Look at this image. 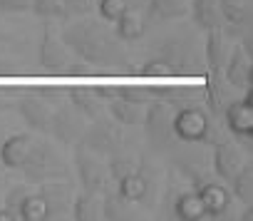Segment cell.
Wrapping results in <instances>:
<instances>
[{
  "mask_svg": "<svg viewBox=\"0 0 253 221\" xmlns=\"http://www.w3.org/2000/svg\"><path fill=\"white\" fill-rule=\"evenodd\" d=\"M233 45H236V40L228 38V33L223 28L206 30V40H204V47H201L206 70H223V65H226Z\"/></svg>",
  "mask_w": 253,
  "mask_h": 221,
  "instance_id": "e0dca14e",
  "label": "cell"
},
{
  "mask_svg": "<svg viewBox=\"0 0 253 221\" xmlns=\"http://www.w3.org/2000/svg\"><path fill=\"white\" fill-rule=\"evenodd\" d=\"M189 13V0H147L142 15L147 28H157L171 20H179Z\"/></svg>",
  "mask_w": 253,
  "mask_h": 221,
  "instance_id": "d6986e66",
  "label": "cell"
},
{
  "mask_svg": "<svg viewBox=\"0 0 253 221\" xmlns=\"http://www.w3.org/2000/svg\"><path fill=\"white\" fill-rule=\"evenodd\" d=\"M75 147V154H72V162H75V174L80 179V186L84 191H107V184H109V169H107V162L80 147V144H72Z\"/></svg>",
  "mask_w": 253,
  "mask_h": 221,
  "instance_id": "9c48e42d",
  "label": "cell"
},
{
  "mask_svg": "<svg viewBox=\"0 0 253 221\" xmlns=\"http://www.w3.org/2000/svg\"><path fill=\"white\" fill-rule=\"evenodd\" d=\"M206 65L201 47L194 35L174 33L164 38L154 52L139 65L137 75L147 80H176V77H204Z\"/></svg>",
  "mask_w": 253,
  "mask_h": 221,
  "instance_id": "7a4b0ae2",
  "label": "cell"
},
{
  "mask_svg": "<svg viewBox=\"0 0 253 221\" xmlns=\"http://www.w3.org/2000/svg\"><path fill=\"white\" fill-rule=\"evenodd\" d=\"M87 127V120L77 112V109L70 104V102H62L52 109V115H50V130L47 134L60 142V144H77V139L82 137Z\"/></svg>",
  "mask_w": 253,
  "mask_h": 221,
  "instance_id": "8fae6325",
  "label": "cell"
},
{
  "mask_svg": "<svg viewBox=\"0 0 253 221\" xmlns=\"http://www.w3.org/2000/svg\"><path fill=\"white\" fill-rule=\"evenodd\" d=\"M117 181V191L132 204H142V206H149L154 201V191H157V181H154V174L147 169V164H137L134 169L124 172Z\"/></svg>",
  "mask_w": 253,
  "mask_h": 221,
  "instance_id": "30bf717a",
  "label": "cell"
},
{
  "mask_svg": "<svg viewBox=\"0 0 253 221\" xmlns=\"http://www.w3.org/2000/svg\"><path fill=\"white\" fill-rule=\"evenodd\" d=\"M218 10L223 20L221 28L233 40H238V35L253 23V0H218Z\"/></svg>",
  "mask_w": 253,
  "mask_h": 221,
  "instance_id": "2e32d148",
  "label": "cell"
},
{
  "mask_svg": "<svg viewBox=\"0 0 253 221\" xmlns=\"http://www.w3.org/2000/svg\"><path fill=\"white\" fill-rule=\"evenodd\" d=\"M33 142H35L33 134H10L0 144V164L5 169H20L33 149Z\"/></svg>",
  "mask_w": 253,
  "mask_h": 221,
  "instance_id": "7402d4cb",
  "label": "cell"
},
{
  "mask_svg": "<svg viewBox=\"0 0 253 221\" xmlns=\"http://www.w3.org/2000/svg\"><path fill=\"white\" fill-rule=\"evenodd\" d=\"M67 102L77 109L87 122L99 117V115H104V99H99L89 87H70L67 89Z\"/></svg>",
  "mask_w": 253,
  "mask_h": 221,
  "instance_id": "cb8c5ba5",
  "label": "cell"
},
{
  "mask_svg": "<svg viewBox=\"0 0 253 221\" xmlns=\"http://www.w3.org/2000/svg\"><path fill=\"white\" fill-rule=\"evenodd\" d=\"M10 107H15V102H13V94H10L8 89H0V112H8Z\"/></svg>",
  "mask_w": 253,
  "mask_h": 221,
  "instance_id": "e575fe53",
  "label": "cell"
},
{
  "mask_svg": "<svg viewBox=\"0 0 253 221\" xmlns=\"http://www.w3.org/2000/svg\"><path fill=\"white\" fill-rule=\"evenodd\" d=\"M23 177L28 184H45V181H55V179H65V164L60 159V154L47 144V142H33V149L28 154V159L20 167Z\"/></svg>",
  "mask_w": 253,
  "mask_h": 221,
  "instance_id": "5b68a950",
  "label": "cell"
},
{
  "mask_svg": "<svg viewBox=\"0 0 253 221\" xmlns=\"http://www.w3.org/2000/svg\"><path fill=\"white\" fill-rule=\"evenodd\" d=\"M211 147H213V174H216V179H221L223 184H228L233 179V174L243 167L246 154H243V149L236 142L223 139V137L216 139Z\"/></svg>",
  "mask_w": 253,
  "mask_h": 221,
  "instance_id": "9a60e30c",
  "label": "cell"
},
{
  "mask_svg": "<svg viewBox=\"0 0 253 221\" xmlns=\"http://www.w3.org/2000/svg\"><path fill=\"white\" fill-rule=\"evenodd\" d=\"M223 77L231 87H236L238 92L253 87V57H248L238 45H233L226 65H223Z\"/></svg>",
  "mask_w": 253,
  "mask_h": 221,
  "instance_id": "ac0fdd59",
  "label": "cell"
},
{
  "mask_svg": "<svg viewBox=\"0 0 253 221\" xmlns=\"http://www.w3.org/2000/svg\"><path fill=\"white\" fill-rule=\"evenodd\" d=\"M0 13H3V15L30 13V0H0Z\"/></svg>",
  "mask_w": 253,
  "mask_h": 221,
  "instance_id": "836d02e7",
  "label": "cell"
},
{
  "mask_svg": "<svg viewBox=\"0 0 253 221\" xmlns=\"http://www.w3.org/2000/svg\"><path fill=\"white\" fill-rule=\"evenodd\" d=\"M60 38L77 60L92 65L94 70H126L129 67V55L124 50V43L114 35L109 23L99 18L84 15V18L70 20L60 30Z\"/></svg>",
  "mask_w": 253,
  "mask_h": 221,
  "instance_id": "6da1fadb",
  "label": "cell"
},
{
  "mask_svg": "<svg viewBox=\"0 0 253 221\" xmlns=\"http://www.w3.org/2000/svg\"><path fill=\"white\" fill-rule=\"evenodd\" d=\"M70 216L75 221H97V219H102V199H99V194L97 191H84V189H82V194H75Z\"/></svg>",
  "mask_w": 253,
  "mask_h": 221,
  "instance_id": "484cf974",
  "label": "cell"
},
{
  "mask_svg": "<svg viewBox=\"0 0 253 221\" xmlns=\"http://www.w3.org/2000/svg\"><path fill=\"white\" fill-rule=\"evenodd\" d=\"M196 194L206 209V219H223L231 209H233V196L228 191V186L218 179H199L196 181Z\"/></svg>",
  "mask_w": 253,
  "mask_h": 221,
  "instance_id": "7c38bea8",
  "label": "cell"
},
{
  "mask_svg": "<svg viewBox=\"0 0 253 221\" xmlns=\"http://www.w3.org/2000/svg\"><path fill=\"white\" fill-rule=\"evenodd\" d=\"M38 194L42 196L45 201V211H47V221H57V219H65L70 216V209H72V186L62 179H55V181H45L40 184Z\"/></svg>",
  "mask_w": 253,
  "mask_h": 221,
  "instance_id": "5bb4252c",
  "label": "cell"
},
{
  "mask_svg": "<svg viewBox=\"0 0 253 221\" xmlns=\"http://www.w3.org/2000/svg\"><path fill=\"white\" fill-rule=\"evenodd\" d=\"M228 191H231L233 201H241L243 206L253 204V164L248 159L243 162V167L228 181Z\"/></svg>",
  "mask_w": 253,
  "mask_h": 221,
  "instance_id": "83f0119b",
  "label": "cell"
},
{
  "mask_svg": "<svg viewBox=\"0 0 253 221\" xmlns=\"http://www.w3.org/2000/svg\"><path fill=\"white\" fill-rule=\"evenodd\" d=\"M144 107H147V104L124 99V97H112V99L104 102L107 115H109L119 127H137V125H142V120H144Z\"/></svg>",
  "mask_w": 253,
  "mask_h": 221,
  "instance_id": "44dd1931",
  "label": "cell"
},
{
  "mask_svg": "<svg viewBox=\"0 0 253 221\" xmlns=\"http://www.w3.org/2000/svg\"><path fill=\"white\" fill-rule=\"evenodd\" d=\"M114 35L122 40V43H137L144 38L147 33V23H144V15H142V8H126L114 23Z\"/></svg>",
  "mask_w": 253,
  "mask_h": 221,
  "instance_id": "603a6c76",
  "label": "cell"
},
{
  "mask_svg": "<svg viewBox=\"0 0 253 221\" xmlns=\"http://www.w3.org/2000/svg\"><path fill=\"white\" fill-rule=\"evenodd\" d=\"M236 97H238V89L226 82L221 70H206L204 72V107L216 120H221L226 104Z\"/></svg>",
  "mask_w": 253,
  "mask_h": 221,
  "instance_id": "4fadbf2b",
  "label": "cell"
},
{
  "mask_svg": "<svg viewBox=\"0 0 253 221\" xmlns=\"http://www.w3.org/2000/svg\"><path fill=\"white\" fill-rule=\"evenodd\" d=\"M77 144L94 152V154H99V157H109L112 152H117L122 147V130L112 117L99 115V117L89 120V125L84 127Z\"/></svg>",
  "mask_w": 253,
  "mask_h": 221,
  "instance_id": "52a82bcc",
  "label": "cell"
},
{
  "mask_svg": "<svg viewBox=\"0 0 253 221\" xmlns=\"http://www.w3.org/2000/svg\"><path fill=\"white\" fill-rule=\"evenodd\" d=\"M70 62H72V52L67 50L60 33L55 30V20H45L38 43V65L50 75H62Z\"/></svg>",
  "mask_w": 253,
  "mask_h": 221,
  "instance_id": "ba28073f",
  "label": "cell"
},
{
  "mask_svg": "<svg viewBox=\"0 0 253 221\" xmlns=\"http://www.w3.org/2000/svg\"><path fill=\"white\" fill-rule=\"evenodd\" d=\"M15 216H18V221H47V211H45V201H42V196L35 191H28L23 199H20V204H18V209H15Z\"/></svg>",
  "mask_w": 253,
  "mask_h": 221,
  "instance_id": "f546056e",
  "label": "cell"
},
{
  "mask_svg": "<svg viewBox=\"0 0 253 221\" xmlns=\"http://www.w3.org/2000/svg\"><path fill=\"white\" fill-rule=\"evenodd\" d=\"M171 117H174V107L164 99H152L147 107H144V132H147V139H149V147L154 152H171L179 142L174 139V132H171Z\"/></svg>",
  "mask_w": 253,
  "mask_h": 221,
  "instance_id": "277c9868",
  "label": "cell"
},
{
  "mask_svg": "<svg viewBox=\"0 0 253 221\" xmlns=\"http://www.w3.org/2000/svg\"><path fill=\"white\" fill-rule=\"evenodd\" d=\"M30 13L35 18L45 20H62V5L60 0H30Z\"/></svg>",
  "mask_w": 253,
  "mask_h": 221,
  "instance_id": "1f68e13d",
  "label": "cell"
},
{
  "mask_svg": "<svg viewBox=\"0 0 253 221\" xmlns=\"http://www.w3.org/2000/svg\"><path fill=\"white\" fill-rule=\"evenodd\" d=\"M126 8H132L126 0H94V10H97V15H99V20H104V23H114Z\"/></svg>",
  "mask_w": 253,
  "mask_h": 221,
  "instance_id": "4dcf8cb0",
  "label": "cell"
},
{
  "mask_svg": "<svg viewBox=\"0 0 253 221\" xmlns=\"http://www.w3.org/2000/svg\"><path fill=\"white\" fill-rule=\"evenodd\" d=\"M126 3H129L132 8H144V3H147V0H126Z\"/></svg>",
  "mask_w": 253,
  "mask_h": 221,
  "instance_id": "8d00e7d4",
  "label": "cell"
},
{
  "mask_svg": "<svg viewBox=\"0 0 253 221\" xmlns=\"http://www.w3.org/2000/svg\"><path fill=\"white\" fill-rule=\"evenodd\" d=\"M134 206L132 201H126L119 191H107L102 196V219L107 221H124V219H134Z\"/></svg>",
  "mask_w": 253,
  "mask_h": 221,
  "instance_id": "f1b7e54d",
  "label": "cell"
},
{
  "mask_svg": "<svg viewBox=\"0 0 253 221\" xmlns=\"http://www.w3.org/2000/svg\"><path fill=\"white\" fill-rule=\"evenodd\" d=\"M226 130L233 134L236 144L246 152H251L253 147V87L243 89L241 97L231 99L223 109V115H221Z\"/></svg>",
  "mask_w": 253,
  "mask_h": 221,
  "instance_id": "8992f818",
  "label": "cell"
},
{
  "mask_svg": "<svg viewBox=\"0 0 253 221\" xmlns=\"http://www.w3.org/2000/svg\"><path fill=\"white\" fill-rule=\"evenodd\" d=\"M60 5H62V20L70 23L89 15L94 10V0H60Z\"/></svg>",
  "mask_w": 253,
  "mask_h": 221,
  "instance_id": "d6a6232c",
  "label": "cell"
},
{
  "mask_svg": "<svg viewBox=\"0 0 253 221\" xmlns=\"http://www.w3.org/2000/svg\"><path fill=\"white\" fill-rule=\"evenodd\" d=\"M171 132L179 144H213L221 139V127L218 120L209 112V109L196 99L174 107V117H171Z\"/></svg>",
  "mask_w": 253,
  "mask_h": 221,
  "instance_id": "3957f363",
  "label": "cell"
},
{
  "mask_svg": "<svg viewBox=\"0 0 253 221\" xmlns=\"http://www.w3.org/2000/svg\"><path fill=\"white\" fill-rule=\"evenodd\" d=\"M0 221H18V219H15V214H13L10 209L0 206Z\"/></svg>",
  "mask_w": 253,
  "mask_h": 221,
  "instance_id": "d590c367",
  "label": "cell"
},
{
  "mask_svg": "<svg viewBox=\"0 0 253 221\" xmlns=\"http://www.w3.org/2000/svg\"><path fill=\"white\" fill-rule=\"evenodd\" d=\"M189 15L199 30H213L221 28V10H218V0H189Z\"/></svg>",
  "mask_w": 253,
  "mask_h": 221,
  "instance_id": "d4e9b609",
  "label": "cell"
},
{
  "mask_svg": "<svg viewBox=\"0 0 253 221\" xmlns=\"http://www.w3.org/2000/svg\"><path fill=\"white\" fill-rule=\"evenodd\" d=\"M20 117L25 120V125L33 130V132H40V134H47L50 130V115H52V107L42 99V97H35V94H25L23 99L15 102Z\"/></svg>",
  "mask_w": 253,
  "mask_h": 221,
  "instance_id": "ffe728a7",
  "label": "cell"
},
{
  "mask_svg": "<svg viewBox=\"0 0 253 221\" xmlns=\"http://www.w3.org/2000/svg\"><path fill=\"white\" fill-rule=\"evenodd\" d=\"M174 216L179 221H204L206 219V209L196 194V189H189V191H181L176 199H174Z\"/></svg>",
  "mask_w": 253,
  "mask_h": 221,
  "instance_id": "4316f807",
  "label": "cell"
}]
</instances>
